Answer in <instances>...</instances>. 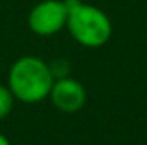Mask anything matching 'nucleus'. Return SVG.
I'll return each instance as SVG.
<instances>
[{
  "instance_id": "423d86ee",
  "label": "nucleus",
  "mask_w": 147,
  "mask_h": 145,
  "mask_svg": "<svg viewBox=\"0 0 147 145\" xmlns=\"http://www.w3.org/2000/svg\"><path fill=\"white\" fill-rule=\"evenodd\" d=\"M50 68H51V73H53L55 79L69 75V63L65 60H55L53 63H50Z\"/></svg>"
},
{
  "instance_id": "0eeeda50",
  "label": "nucleus",
  "mask_w": 147,
  "mask_h": 145,
  "mask_svg": "<svg viewBox=\"0 0 147 145\" xmlns=\"http://www.w3.org/2000/svg\"><path fill=\"white\" fill-rule=\"evenodd\" d=\"M0 145H10V142H9V138L3 135V133H0Z\"/></svg>"
},
{
  "instance_id": "7ed1b4c3",
  "label": "nucleus",
  "mask_w": 147,
  "mask_h": 145,
  "mask_svg": "<svg viewBox=\"0 0 147 145\" xmlns=\"http://www.w3.org/2000/svg\"><path fill=\"white\" fill-rule=\"evenodd\" d=\"M67 17L65 0H43L31 9L28 26L38 36H53L67 26Z\"/></svg>"
},
{
  "instance_id": "39448f33",
  "label": "nucleus",
  "mask_w": 147,
  "mask_h": 145,
  "mask_svg": "<svg viewBox=\"0 0 147 145\" xmlns=\"http://www.w3.org/2000/svg\"><path fill=\"white\" fill-rule=\"evenodd\" d=\"M14 96L9 89V85L0 84V119H3L5 116L10 114V111L14 108Z\"/></svg>"
},
{
  "instance_id": "20e7f679",
  "label": "nucleus",
  "mask_w": 147,
  "mask_h": 145,
  "mask_svg": "<svg viewBox=\"0 0 147 145\" xmlns=\"http://www.w3.org/2000/svg\"><path fill=\"white\" fill-rule=\"evenodd\" d=\"M50 101L60 113L74 114L84 108L87 101L86 87L72 77H60L55 79L51 91H50Z\"/></svg>"
},
{
  "instance_id": "f03ea898",
  "label": "nucleus",
  "mask_w": 147,
  "mask_h": 145,
  "mask_svg": "<svg viewBox=\"0 0 147 145\" xmlns=\"http://www.w3.org/2000/svg\"><path fill=\"white\" fill-rule=\"evenodd\" d=\"M69 17L67 29L70 36L86 48H99L111 38L110 17L98 7L82 3L80 0H65Z\"/></svg>"
},
{
  "instance_id": "f257e3e1",
  "label": "nucleus",
  "mask_w": 147,
  "mask_h": 145,
  "mask_svg": "<svg viewBox=\"0 0 147 145\" xmlns=\"http://www.w3.org/2000/svg\"><path fill=\"white\" fill-rule=\"evenodd\" d=\"M53 82L55 77L51 73L50 63L33 55L17 58L12 63L7 79V85L14 99L26 104L45 101L50 96Z\"/></svg>"
}]
</instances>
